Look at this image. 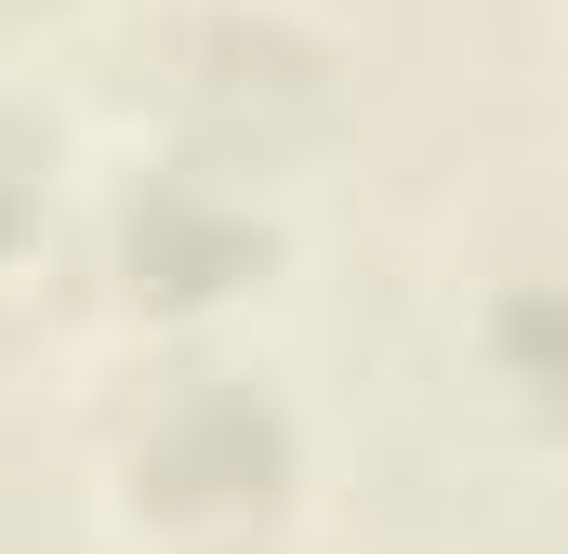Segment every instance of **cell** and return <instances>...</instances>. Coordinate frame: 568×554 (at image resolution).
<instances>
[{"label": "cell", "instance_id": "cell-2", "mask_svg": "<svg viewBox=\"0 0 568 554\" xmlns=\"http://www.w3.org/2000/svg\"><path fill=\"white\" fill-rule=\"evenodd\" d=\"M67 252H80V277L120 317H145V330H212L225 304H252L278 277V198L252 172H225V158L159 145V158H133L67 225Z\"/></svg>", "mask_w": 568, "mask_h": 554}, {"label": "cell", "instance_id": "cell-4", "mask_svg": "<svg viewBox=\"0 0 568 554\" xmlns=\"http://www.w3.org/2000/svg\"><path fill=\"white\" fill-rule=\"evenodd\" d=\"M67 225H80V198H67V158H53V133H40L27 106H0V317H13V304L53 277Z\"/></svg>", "mask_w": 568, "mask_h": 554}, {"label": "cell", "instance_id": "cell-1", "mask_svg": "<svg viewBox=\"0 0 568 554\" xmlns=\"http://www.w3.org/2000/svg\"><path fill=\"white\" fill-rule=\"evenodd\" d=\"M106 502L133 554H278V529L304 515V422L265 370L185 357L120 410Z\"/></svg>", "mask_w": 568, "mask_h": 554}, {"label": "cell", "instance_id": "cell-3", "mask_svg": "<svg viewBox=\"0 0 568 554\" xmlns=\"http://www.w3.org/2000/svg\"><path fill=\"white\" fill-rule=\"evenodd\" d=\"M317 133H331V40H304L278 0L172 13V40H159V145L278 185V158Z\"/></svg>", "mask_w": 568, "mask_h": 554}, {"label": "cell", "instance_id": "cell-5", "mask_svg": "<svg viewBox=\"0 0 568 554\" xmlns=\"http://www.w3.org/2000/svg\"><path fill=\"white\" fill-rule=\"evenodd\" d=\"M27 13H67V0H0V27H27Z\"/></svg>", "mask_w": 568, "mask_h": 554}]
</instances>
